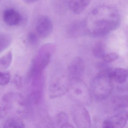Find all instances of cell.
I'll use <instances>...</instances> for the list:
<instances>
[{
	"instance_id": "1",
	"label": "cell",
	"mask_w": 128,
	"mask_h": 128,
	"mask_svg": "<svg viewBox=\"0 0 128 128\" xmlns=\"http://www.w3.org/2000/svg\"><path fill=\"white\" fill-rule=\"evenodd\" d=\"M120 18L114 8L102 6L93 9L84 22L85 30L95 37L105 36L116 30L120 26Z\"/></svg>"
},
{
	"instance_id": "2",
	"label": "cell",
	"mask_w": 128,
	"mask_h": 128,
	"mask_svg": "<svg viewBox=\"0 0 128 128\" xmlns=\"http://www.w3.org/2000/svg\"><path fill=\"white\" fill-rule=\"evenodd\" d=\"M112 69H106L99 72L90 84V93L96 101L107 98L112 92L113 88Z\"/></svg>"
},
{
	"instance_id": "3",
	"label": "cell",
	"mask_w": 128,
	"mask_h": 128,
	"mask_svg": "<svg viewBox=\"0 0 128 128\" xmlns=\"http://www.w3.org/2000/svg\"><path fill=\"white\" fill-rule=\"evenodd\" d=\"M68 92L72 98L78 104L86 105L91 102L90 90L80 78L70 79Z\"/></svg>"
},
{
	"instance_id": "4",
	"label": "cell",
	"mask_w": 128,
	"mask_h": 128,
	"mask_svg": "<svg viewBox=\"0 0 128 128\" xmlns=\"http://www.w3.org/2000/svg\"><path fill=\"white\" fill-rule=\"evenodd\" d=\"M56 50L55 45L52 44H47L43 46L40 50L39 59L34 60V76L41 75L42 72L48 65L52 54Z\"/></svg>"
},
{
	"instance_id": "5",
	"label": "cell",
	"mask_w": 128,
	"mask_h": 128,
	"mask_svg": "<svg viewBox=\"0 0 128 128\" xmlns=\"http://www.w3.org/2000/svg\"><path fill=\"white\" fill-rule=\"evenodd\" d=\"M70 79L64 74L58 75L52 79L49 86V96L51 98L60 97L68 92Z\"/></svg>"
},
{
	"instance_id": "6",
	"label": "cell",
	"mask_w": 128,
	"mask_h": 128,
	"mask_svg": "<svg viewBox=\"0 0 128 128\" xmlns=\"http://www.w3.org/2000/svg\"><path fill=\"white\" fill-rule=\"evenodd\" d=\"M72 114L78 128H89L91 126L90 116L87 109L80 104H76L72 108Z\"/></svg>"
},
{
	"instance_id": "7",
	"label": "cell",
	"mask_w": 128,
	"mask_h": 128,
	"mask_svg": "<svg viewBox=\"0 0 128 128\" xmlns=\"http://www.w3.org/2000/svg\"><path fill=\"white\" fill-rule=\"evenodd\" d=\"M127 120V112H121L105 120L102 126L105 128H123L126 125Z\"/></svg>"
},
{
	"instance_id": "8",
	"label": "cell",
	"mask_w": 128,
	"mask_h": 128,
	"mask_svg": "<svg viewBox=\"0 0 128 128\" xmlns=\"http://www.w3.org/2000/svg\"><path fill=\"white\" fill-rule=\"evenodd\" d=\"M36 28L38 36L42 38H47L50 36L53 30L52 21L48 16H42L37 21Z\"/></svg>"
},
{
	"instance_id": "9",
	"label": "cell",
	"mask_w": 128,
	"mask_h": 128,
	"mask_svg": "<svg viewBox=\"0 0 128 128\" xmlns=\"http://www.w3.org/2000/svg\"><path fill=\"white\" fill-rule=\"evenodd\" d=\"M84 68V63L83 59L79 57L76 58L68 66V77L70 79L80 78Z\"/></svg>"
},
{
	"instance_id": "10",
	"label": "cell",
	"mask_w": 128,
	"mask_h": 128,
	"mask_svg": "<svg viewBox=\"0 0 128 128\" xmlns=\"http://www.w3.org/2000/svg\"><path fill=\"white\" fill-rule=\"evenodd\" d=\"M3 19L8 26H14L20 24L23 18L21 14L16 10L9 8L4 12Z\"/></svg>"
},
{
	"instance_id": "11",
	"label": "cell",
	"mask_w": 128,
	"mask_h": 128,
	"mask_svg": "<svg viewBox=\"0 0 128 128\" xmlns=\"http://www.w3.org/2000/svg\"><path fill=\"white\" fill-rule=\"evenodd\" d=\"M90 1V0H70L69 7L73 13L78 14L84 12Z\"/></svg>"
},
{
	"instance_id": "12",
	"label": "cell",
	"mask_w": 128,
	"mask_h": 128,
	"mask_svg": "<svg viewBox=\"0 0 128 128\" xmlns=\"http://www.w3.org/2000/svg\"><path fill=\"white\" fill-rule=\"evenodd\" d=\"M112 78L117 84H122L126 82L128 78V71L123 68H116L113 69Z\"/></svg>"
},
{
	"instance_id": "13",
	"label": "cell",
	"mask_w": 128,
	"mask_h": 128,
	"mask_svg": "<svg viewBox=\"0 0 128 128\" xmlns=\"http://www.w3.org/2000/svg\"><path fill=\"white\" fill-rule=\"evenodd\" d=\"M25 127L24 121L18 117H11L6 120L3 125L4 128H23Z\"/></svg>"
},
{
	"instance_id": "14",
	"label": "cell",
	"mask_w": 128,
	"mask_h": 128,
	"mask_svg": "<svg viewBox=\"0 0 128 128\" xmlns=\"http://www.w3.org/2000/svg\"><path fill=\"white\" fill-rule=\"evenodd\" d=\"M3 100L7 103H12L16 102L21 105L24 104V99L23 96L21 94L15 93L6 94L3 96Z\"/></svg>"
},
{
	"instance_id": "15",
	"label": "cell",
	"mask_w": 128,
	"mask_h": 128,
	"mask_svg": "<svg viewBox=\"0 0 128 128\" xmlns=\"http://www.w3.org/2000/svg\"><path fill=\"white\" fill-rule=\"evenodd\" d=\"M92 52L95 57L102 58L105 54V46L103 42H96L93 47Z\"/></svg>"
},
{
	"instance_id": "16",
	"label": "cell",
	"mask_w": 128,
	"mask_h": 128,
	"mask_svg": "<svg viewBox=\"0 0 128 128\" xmlns=\"http://www.w3.org/2000/svg\"><path fill=\"white\" fill-rule=\"evenodd\" d=\"M12 54L9 51L0 58V67L4 69L8 68L11 66L12 60Z\"/></svg>"
},
{
	"instance_id": "17",
	"label": "cell",
	"mask_w": 128,
	"mask_h": 128,
	"mask_svg": "<svg viewBox=\"0 0 128 128\" xmlns=\"http://www.w3.org/2000/svg\"><path fill=\"white\" fill-rule=\"evenodd\" d=\"M12 41V37L10 34H0V54L9 47Z\"/></svg>"
},
{
	"instance_id": "18",
	"label": "cell",
	"mask_w": 128,
	"mask_h": 128,
	"mask_svg": "<svg viewBox=\"0 0 128 128\" xmlns=\"http://www.w3.org/2000/svg\"><path fill=\"white\" fill-rule=\"evenodd\" d=\"M127 96H120L114 98L112 100V102L116 108H120L127 106Z\"/></svg>"
},
{
	"instance_id": "19",
	"label": "cell",
	"mask_w": 128,
	"mask_h": 128,
	"mask_svg": "<svg viewBox=\"0 0 128 128\" xmlns=\"http://www.w3.org/2000/svg\"><path fill=\"white\" fill-rule=\"evenodd\" d=\"M68 116L66 113L64 112H60L56 116V123L59 127L62 128L63 126L68 123Z\"/></svg>"
},
{
	"instance_id": "20",
	"label": "cell",
	"mask_w": 128,
	"mask_h": 128,
	"mask_svg": "<svg viewBox=\"0 0 128 128\" xmlns=\"http://www.w3.org/2000/svg\"><path fill=\"white\" fill-rule=\"evenodd\" d=\"M119 55L115 52L105 54L102 58L104 62L107 63H110L114 62L119 58Z\"/></svg>"
},
{
	"instance_id": "21",
	"label": "cell",
	"mask_w": 128,
	"mask_h": 128,
	"mask_svg": "<svg viewBox=\"0 0 128 128\" xmlns=\"http://www.w3.org/2000/svg\"><path fill=\"white\" fill-rule=\"evenodd\" d=\"M11 79V76L8 72H0V85H6L8 84Z\"/></svg>"
},
{
	"instance_id": "22",
	"label": "cell",
	"mask_w": 128,
	"mask_h": 128,
	"mask_svg": "<svg viewBox=\"0 0 128 128\" xmlns=\"http://www.w3.org/2000/svg\"><path fill=\"white\" fill-rule=\"evenodd\" d=\"M28 42L30 45L36 46L38 43V38L37 35L33 32L28 34L27 37Z\"/></svg>"
},
{
	"instance_id": "23",
	"label": "cell",
	"mask_w": 128,
	"mask_h": 128,
	"mask_svg": "<svg viewBox=\"0 0 128 128\" xmlns=\"http://www.w3.org/2000/svg\"><path fill=\"white\" fill-rule=\"evenodd\" d=\"M14 83L18 88H21L22 87V81L20 76L16 74L14 78Z\"/></svg>"
},
{
	"instance_id": "24",
	"label": "cell",
	"mask_w": 128,
	"mask_h": 128,
	"mask_svg": "<svg viewBox=\"0 0 128 128\" xmlns=\"http://www.w3.org/2000/svg\"><path fill=\"white\" fill-rule=\"evenodd\" d=\"M8 108L6 107H0V118H3L6 116L8 112Z\"/></svg>"
},
{
	"instance_id": "25",
	"label": "cell",
	"mask_w": 128,
	"mask_h": 128,
	"mask_svg": "<svg viewBox=\"0 0 128 128\" xmlns=\"http://www.w3.org/2000/svg\"><path fill=\"white\" fill-rule=\"evenodd\" d=\"M74 127L72 125L68 122L63 126L62 128H74Z\"/></svg>"
},
{
	"instance_id": "26",
	"label": "cell",
	"mask_w": 128,
	"mask_h": 128,
	"mask_svg": "<svg viewBox=\"0 0 128 128\" xmlns=\"http://www.w3.org/2000/svg\"><path fill=\"white\" fill-rule=\"evenodd\" d=\"M27 3H33L38 1L39 0H23Z\"/></svg>"
},
{
	"instance_id": "27",
	"label": "cell",
	"mask_w": 128,
	"mask_h": 128,
	"mask_svg": "<svg viewBox=\"0 0 128 128\" xmlns=\"http://www.w3.org/2000/svg\"></svg>"
}]
</instances>
